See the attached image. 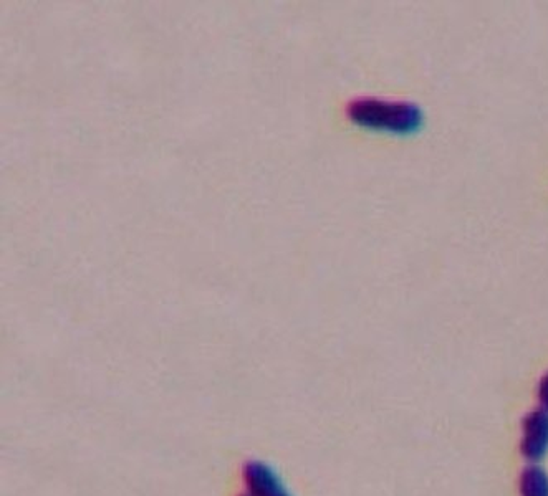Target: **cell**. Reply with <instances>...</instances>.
Segmentation results:
<instances>
[{
	"label": "cell",
	"instance_id": "6da1fadb",
	"mask_svg": "<svg viewBox=\"0 0 548 496\" xmlns=\"http://www.w3.org/2000/svg\"><path fill=\"white\" fill-rule=\"evenodd\" d=\"M347 115L361 128L393 134H413L424 123L423 110L406 101L358 98L351 101Z\"/></svg>",
	"mask_w": 548,
	"mask_h": 496
},
{
	"label": "cell",
	"instance_id": "7a4b0ae2",
	"mask_svg": "<svg viewBox=\"0 0 548 496\" xmlns=\"http://www.w3.org/2000/svg\"><path fill=\"white\" fill-rule=\"evenodd\" d=\"M520 452L527 462H542L548 454V411L537 409L522 422Z\"/></svg>",
	"mask_w": 548,
	"mask_h": 496
},
{
	"label": "cell",
	"instance_id": "3957f363",
	"mask_svg": "<svg viewBox=\"0 0 548 496\" xmlns=\"http://www.w3.org/2000/svg\"><path fill=\"white\" fill-rule=\"evenodd\" d=\"M244 482L250 496H292L285 490L279 475L262 462L247 463Z\"/></svg>",
	"mask_w": 548,
	"mask_h": 496
},
{
	"label": "cell",
	"instance_id": "277c9868",
	"mask_svg": "<svg viewBox=\"0 0 548 496\" xmlns=\"http://www.w3.org/2000/svg\"><path fill=\"white\" fill-rule=\"evenodd\" d=\"M520 496H548V473L539 465H530L520 473Z\"/></svg>",
	"mask_w": 548,
	"mask_h": 496
},
{
	"label": "cell",
	"instance_id": "5b68a950",
	"mask_svg": "<svg viewBox=\"0 0 548 496\" xmlns=\"http://www.w3.org/2000/svg\"><path fill=\"white\" fill-rule=\"evenodd\" d=\"M537 397H539L540 407H542L544 411H548V372L540 379Z\"/></svg>",
	"mask_w": 548,
	"mask_h": 496
},
{
	"label": "cell",
	"instance_id": "8992f818",
	"mask_svg": "<svg viewBox=\"0 0 548 496\" xmlns=\"http://www.w3.org/2000/svg\"><path fill=\"white\" fill-rule=\"evenodd\" d=\"M242 496H244V495H242ZM246 496H250V495H246Z\"/></svg>",
	"mask_w": 548,
	"mask_h": 496
}]
</instances>
